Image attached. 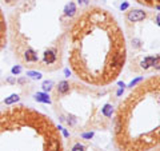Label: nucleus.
Returning a JSON list of instances; mask_svg holds the SVG:
<instances>
[{
    "label": "nucleus",
    "instance_id": "f257e3e1",
    "mask_svg": "<svg viewBox=\"0 0 160 151\" xmlns=\"http://www.w3.org/2000/svg\"><path fill=\"white\" fill-rule=\"evenodd\" d=\"M76 12L72 0H20L7 22L8 40L19 63L36 71L59 70Z\"/></svg>",
    "mask_w": 160,
    "mask_h": 151
},
{
    "label": "nucleus",
    "instance_id": "f03ea898",
    "mask_svg": "<svg viewBox=\"0 0 160 151\" xmlns=\"http://www.w3.org/2000/svg\"><path fill=\"white\" fill-rule=\"evenodd\" d=\"M125 56L123 30L110 11L90 7L75 18L67 58L80 80L91 86H108L120 75Z\"/></svg>",
    "mask_w": 160,
    "mask_h": 151
},
{
    "label": "nucleus",
    "instance_id": "7ed1b4c3",
    "mask_svg": "<svg viewBox=\"0 0 160 151\" xmlns=\"http://www.w3.org/2000/svg\"><path fill=\"white\" fill-rule=\"evenodd\" d=\"M119 151H150L160 146V75L144 79L123 99L115 114Z\"/></svg>",
    "mask_w": 160,
    "mask_h": 151
},
{
    "label": "nucleus",
    "instance_id": "20e7f679",
    "mask_svg": "<svg viewBox=\"0 0 160 151\" xmlns=\"http://www.w3.org/2000/svg\"><path fill=\"white\" fill-rule=\"evenodd\" d=\"M59 129L35 108L4 107L0 110V151H64Z\"/></svg>",
    "mask_w": 160,
    "mask_h": 151
},
{
    "label": "nucleus",
    "instance_id": "39448f33",
    "mask_svg": "<svg viewBox=\"0 0 160 151\" xmlns=\"http://www.w3.org/2000/svg\"><path fill=\"white\" fill-rule=\"evenodd\" d=\"M8 40V32H7V20H5V16L3 13V10L0 7V52L1 50L5 47Z\"/></svg>",
    "mask_w": 160,
    "mask_h": 151
},
{
    "label": "nucleus",
    "instance_id": "423d86ee",
    "mask_svg": "<svg viewBox=\"0 0 160 151\" xmlns=\"http://www.w3.org/2000/svg\"><path fill=\"white\" fill-rule=\"evenodd\" d=\"M145 18V12L140 10H132L127 13V19L130 22H140Z\"/></svg>",
    "mask_w": 160,
    "mask_h": 151
},
{
    "label": "nucleus",
    "instance_id": "0eeeda50",
    "mask_svg": "<svg viewBox=\"0 0 160 151\" xmlns=\"http://www.w3.org/2000/svg\"><path fill=\"white\" fill-rule=\"evenodd\" d=\"M136 3L144 5L148 8H155V10H160V0H135Z\"/></svg>",
    "mask_w": 160,
    "mask_h": 151
},
{
    "label": "nucleus",
    "instance_id": "6e6552de",
    "mask_svg": "<svg viewBox=\"0 0 160 151\" xmlns=\"http://www.w3.org/2000/svg\"><path fill=\"white\" fill-rule=\"evenodd\" d=\"M112 112H113V108L111 104H105V106L103 107V114H104L107 118H111V116H112Z\"/></svg>",
    "mask_w": 160,
    "mask_h": 151
},
{
    "label": "nucleus",
    "instance_id": "1a4fd4ad",
    "mask_svg": "<svg viewBox=\"0 0 160 151\" xmlns=\"http://www.w3.org/2000/svg\"><path fill=\"white\" fill-rule=\"evenodd\" d=\"M152 67H153V68H156V70H160V56H156V58H155Z\"/></svg>",
    "mask_w": 160,
    "mask_h": 151
},
{
    "label": "nucleus",
    "instance_id": "9d476101",
    "mask_svg": "<svg viewBox=\"0 0 160 151\" xmlns=\"http://www.w3.org/2000/svg\"><path fill=\"white\" fill-rule=\"evenodd\" d=\"M156 23H158V25H160V13L156 16Z\"/></svg>",
    "mask_w": 160,
    "mask_h": 151
},
{
    "label": "nucleus",
    "instance_id": "9b49d317",
    "mask_svg": "<svg viewBox=\"0 0 160 151\" xmlns=\"http://www.w3.org/2000/svg\"><path fill=\"white\" fill-rule=\"evenodd\" d=\"M78 1H79V4H80V3H81V4H85L88 0H78Z\"/></svg>",
    "mask_w": 160,
    "mask_h": 151
},
{
    "label": "nucleus",
    "instance_id": "f8f14e48",
    "mask_svg": "<svg viewBox=\"0 0 160 151\" xmlns=\"http://www.w3.org/2000/svg\"><path fill=\"white\" fill-rule=\"evenodd\" d=\"M150 151H160V146L159 147H155V149H152V150H150Z\"/></svg>",
    "mask_w": 160,
    "mask_h": 151
}]
</instances>
